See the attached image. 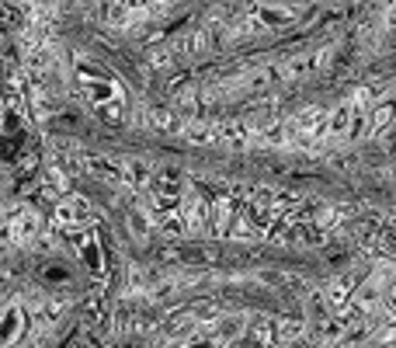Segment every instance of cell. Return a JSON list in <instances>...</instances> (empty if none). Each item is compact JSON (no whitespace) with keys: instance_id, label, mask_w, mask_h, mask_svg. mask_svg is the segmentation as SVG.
Masks as SVG:
<instances>
[{"instance_id":"3957f363","label":"cell","mask_w":396,"mask_h":348,"mask_svg":"<svg viewBox=\"0 0 396 348\" xmlns=\"http://www.w3.org/2000/svg\"><path fill=\"white\" fill-rule=\"evenodd\" d=\"M39 226H42V219L39 213H32V209H21L18 216L7 223V233H11V240H32V237H39Z\"/></svg>"},{"instance_id":"6da1fadb","label":"cell","mask_w":396,"mask_h":348,"mask_svg":"<svg viewBox=\"0 0 396 348\" xmlns=\"http://www.w3.org/2000/svg\"><path fill=\"white\" fill-rule=\"evenodd\" d=\"M77 84H80V94L91 101V108L105 119V122H112V126H119L122 115H125V91L122 84L105 70V66H91V63H80L77 70Z\"/></svg>"},{"instance_id":"277c9868","label":"cell","mask_w":396,"mask_h":348,"mask_svg":"<svg viewBox=\"0 0 396 348\" xmlns=\"http://www.w3.org/2000/svg\"><path fill=\"white\" fill-rule=\"evenodd\" d=\"M296 7H257V14H247V25L264 28V25H289L296 21Z\"/></svg>"},{"instance_id":"8992f818","label":"cell","mask_w":396,"mask_h":348,"mask_svg":"<svg viewBox=\"0 0 396 348\" xmlns=\"http://www.w3.org/2000/svg\"><path fill=\"white\" fill-rule=\"evenodd\" d=\"M393 119H396V98H390V101H383V105L368 115V122H365V126H368V132H383Z\"/></svg>"},{"instance_id":"7a4b0ae2","label":"cell","mask_w":396,"mask_h":348,"mask_svg":"<svg viewBox=\"0 0 396 348\" xmlns=\"http://www.w3.org/2000/svg\"><path fill=\"white\" fill-rule=\"evenodd\" d=\"M56 223L66 226V230H80L91 223V206L80 199V195H66L59 206H56Z\"/></svg>"},{"instance_id":"5b68a950","label":"cell","mask_w":396,"mask_h":348,"mask_svg":"<svg viewBox=\"0 0 396 348\" xmlns=\"http://www.w3.org/2000/svg\"><path fill=\"white\" fill-rule=\"evenodd\" d=\"M25 327V310L21 306H7V313L0 317V345H11Z\"/></svg>"}]
</instances>
